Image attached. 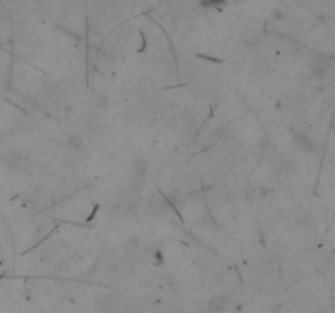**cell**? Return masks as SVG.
Masks as SVG:
<instances>
[{
	"mask_svg": "<svg viewBox=\"0 0 335 313\" xmlns=\"http://www.w3.org/2000/svg\"><path fill=\"white\" fill-rule=\"evenodd\" d=\"M69 147H72L74 150H79V148L83 147V139L79 137V135H72V137L69 139Z\"/></svg>",
	"mask_w": 335,
	"mask_h": 313,
	"instance_id": "1",
	"label": "cell"
}]
</instances>
